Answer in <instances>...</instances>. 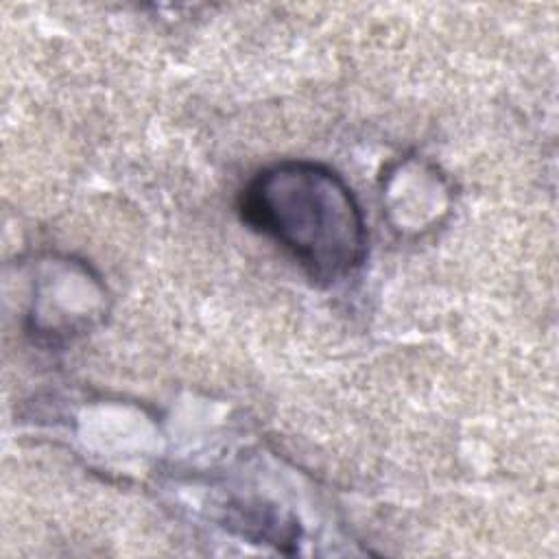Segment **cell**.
I'll return each instance as SVG.
<instances>
[{
  "label": "cell",
  "mask_w": 559,
  "mask_h": 559,
  "mask_svg": "<svg viewBox=\"0 0 559 559\" xmlns=\"http://www.w3.org/2000/svg\"><path fill=\"white\" fill-rule=\"evenodd\" d=\"M242 218L284 247L317 282H338L365 258L362 212L338 175L312 162H284L242 190Z\"/></svg>",
  "instance_id": "1"
}]
</instances>
